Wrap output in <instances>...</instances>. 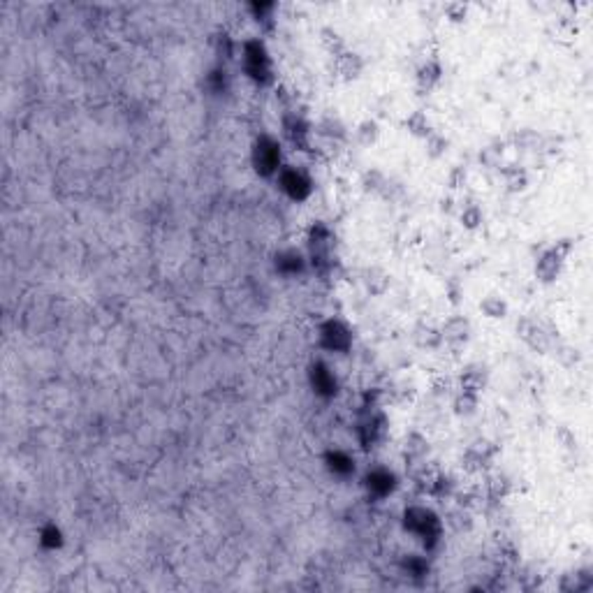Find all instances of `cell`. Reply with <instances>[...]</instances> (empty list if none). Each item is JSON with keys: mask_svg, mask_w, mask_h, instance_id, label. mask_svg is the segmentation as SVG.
Segmentation results:
<instances>
[{"mask_svg": "<svg viewBox=\"0 0 593 593\" xmlns=\"http://www.w3.org/2000/svg\"><path fill=\"white\" fill-rule=\"evenodd\" d=\"M253 161H255V167H258V172L271 174L278 167V161H281V151H278L276 141L269 139V137H262L258 141V146H255Z\"/></svg>", "mask_w": 593, "mask_h": 593, "instance_id": "1", "label": "cell"}, {"mask_svg": "<svg viewBox=\"0 0 593 593\" xmlns=\"http://www.w3.org/2000/svg\"><path fill=\"white\" fill-rule=\"evenodd\" d=\"M406 526H408L413 533H418L424 540H433L438 535V524L436 519H433L427 510L422 508H415L410 510L408 515H406Z\"/></svg>", "mask_w": 593, "mask_h": 593, "instance_id": "2", "label": "cell"}, {"mask_svg": "<svg viewBox=\"0 0 593 593\" xmlns=\"http://www.w3.org/2000/svg\"><path fill=\"white\" fill-rule=\"evenodd\" d=\"M246 70L253 79H267L269 77V63L267 56L258 42L246 44Z\"/></svg>", "mask_w": 593, "mask_h": 593, "instance_id": "3", "label": "cell"}, {"mask_svg": "<svg viewBox=\"0 0 593 593\" xmlns=\"http://www.w3.org/2000/svg\"><path fill=\"white\" fill-rule=\"evenodd\" d=\"M322 343L330 350H345L350 345V334L341 322H327L322 330Z\"/></svg>", "mask_w": 593, "mask_h": 593, "instance_id": "4", "label": "cell"}, {"mask_svg": "<svg viewBox=\"0 0 593 593\" xmlns=\"http://www.w3.org/2000/svg\"><path fill=\"white\" fill-rule=\"evenodd\" d=\"M281 185H283V190H285L288 195H292L295 200L306 197V192H308V179L304 174L295 172V170H288V172L281 174Z\"/></svg>", "mask_w": 593, "mask_h": 593, "instance_id": "5", "label": "cell"}, {"mask_svg": "<svg viewBox=\"0 0 593 593\" xmlns=\"http://www.w3.org/2000/svg\"><path fill=\"white\" fill-rule=\"evenodd\" d=\"M313 387L320 394H334L336 392V380L325 366H315L313 369Z\"/></svg>", "mask_w": 593, "mask_h": 593, "instance_id": "6", "label": "cell"}, {"mask_svg": "<svg viewBox=\"0 0 593 593\" xmlns=\"http://www.w3.org/2000/svg\"><path fill=\"white\" fill-rule=\"evenodd\" d=\"M392 482H394V477L387 471H376L369 475V489L378 494V496H385V494L392 491Z\"/></svg>", "mask_w": 593, "mask_h": 593, "instance_id": "7", "label": "cell"}, {"mask_svg": "<svg viewBox=\"0 0 593 593\" xmlns=\"http://www.w3.org/2000/svg\"><path fill=\"white\" fill-rule=\"evenodd\" d=\"M330 468L334 473H350L352 471V462L345 455H341V452H334L332 457H330Z\"/></svg>", "mask_w": 593, "mask_h": 593, "instance_id": "8", "label": "cell"}]
</instances>
